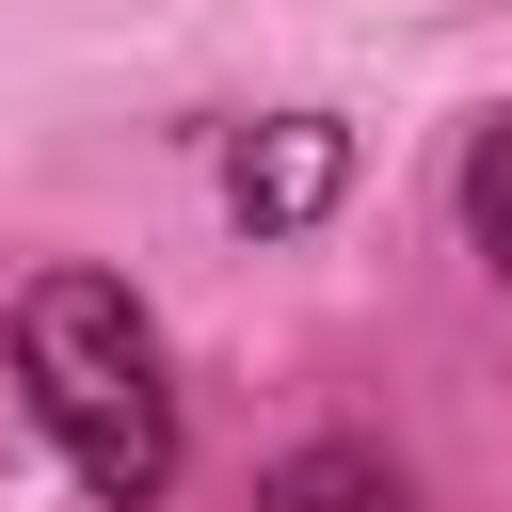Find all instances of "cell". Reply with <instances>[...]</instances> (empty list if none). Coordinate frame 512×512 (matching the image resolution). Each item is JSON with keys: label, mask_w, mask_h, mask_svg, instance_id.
<instances>
[{"label": "cell", "mask_w": 512, "mask_h": 512, "mask_svg": "<svg viewBox=\"0 0 512 512\" xmlns=\"http://www.w3.org/2000/svg\"><path fill=\"white\" fill-rule=\"evenodd\" d=\"M336 192H352V128H336V112H256V128H224V224H240V240H304Z\"/></svg>", "instance_id": "obj_2"}, {"label": "cell", "mask_w": 512, "mask_h": 512, "mask_svg": "<svg viewBox=\"0 0 512 512\" xmlns=\"http://www.w3.org/2000/svg\"><path fill=\"white\" fill-rule=\"evenodd\" d=\"M256 512H416V480L368 448V432H304L256 464Z\"/></svg>", "instance_id": "obj_3"}, {"label": "cell", "mask_w": 512, "mask_h": 512, "mask_svg": "<svg viewBox=\"0 0 512 512\" xmlns=\"http://www.w3.org/2000/svg\"><path fill=\"white\" fill-rule=\"evenodd\" d=\"M448 208H464V256H480V272H496V304H512V112H496V128H464Z\"/></svg>", "instance_id": "obj_4"}, {"label": "cell", "mask_w": 512, "mask_h": 512, "mask_svg": "<svg viewBox=\"0 0 512 512\" xmlns=\"http://www.w3.org/2000/svg\"><path fill=\"white\" fill-rule=\"evenodd\" d=\"M0 336H16V400H32V432L64 448V480H80L96 512H160L192 432H176V368H160V320L128 304V272L48 256Z\"/></svg>", "instance_id": "obj_1"}]
</instances>
